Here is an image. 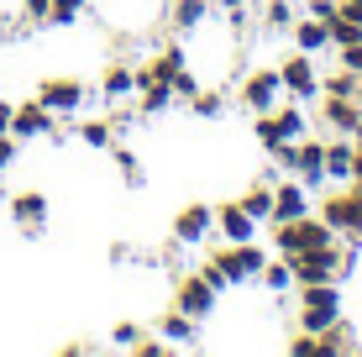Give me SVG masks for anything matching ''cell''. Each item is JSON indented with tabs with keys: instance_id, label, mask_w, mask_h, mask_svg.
I'll list each match as a JSON object with an SVG mask.
<instances>
[{
	"instance_id": "8",
	"label": "cell",
	"mask_w": 362,
	"mask_h": 357,
	"mask_svg": "<svg viewBox=\"0 0 362 357\" xmlns=\"http://www.w3.org/2000/svg\"><path fill=\"white\" fill-rule=\"evenodd\" d=\"M37 100H42L58 121H64V116H74V110L90 100V90H84L79 79H64V74H53V79H42V84H37Z\"/></svg>"
},
{
	"instance_id": "39",
	"label": "cell",
	"mask_w": 362,
	"mask_h": 357,
	"mask_svg": "<svg viewBox=\"0 0 362 357\" xmlns=\"http://www.w3.org/2000/svg\"><path fill=\"white\" fill-rule=\"evenodd\" d=\"M11 131V100H0V137Z\"/></svg>"
},
{
	"instance_id": "28",
	"label": "cell",
	"mask_w": 362,
	"mask_h": 357,
	"mask_svg": "<svg viewBox=\"0 0 362 357\" xmlns=\"http://www.w3.org/2000/svg\"><path fill=\"white\" fill-rule=\"evenodd\" d=\"M346 42H362V21L336 16V21H331V47H346Z\"/></svg>"
},
{
	"instance_id": "40",
	"label": "cell",
	"mask_w": 362,
	"mask_h": 357,
	"mask_svg": "<svg viewBox=\"0 0 362 357\" xmlns=\"http://www.w3.org/2000/svg\"><path fill=\"white\" fill-rule=\"evenodd\" d=\"M352 184H362V142H357V158H352Z\"/></svg>"
},
{
	"instance_id": "35",
	"label": "cell",
	"mask_w": 362,
	"mask_h": 357,
	"mask_svg": "<svg viewBox=\"0 0 362 357\" xmlns=\"http://www.w3.org/2000/svg\"><path fill=\"white\" fill-rule=\"evenodd\" d=\"M16 147H21V142L11 137V131H6V137H0V174H6V168L16 163Z\"/></svg>"
},
{
	"instance_id": "16",
	"label": "cell",
	"mask_w": 362,
	"mask_h": 357,
	"mask_svg": "<svg viewBox=\"0 0 362 357\" xmlns=\"http://www.w3.org/2000/svg\"><path fill=\"white\" fill-rule=\"evenodd\" d=\"M100 95H105L110 105L132 100V95H136V69L132 64H110L105 74H100Z\"/></svg>"
},
{
	"instance_id": "31",
	"label": "cell",
	"mask_w": 362,
	"mask_h": 357,
	"mask_svg": "<svg viewBox=\"0 0 362 357\" xmlns=\"http://www.w3.org/2000/svg\"><path fill=\"white\" fill-rule=\"evenodd\" d=\"M168 84H173V95H179V100H189V95L199 90V79H194V69H179V74H173V79H168Z\"/></svg>"
},
{
	"instance_id": "32",
	"label": "cell",
	"mask_w": 362,
	"mask_h": 357,
	"mask_svg": "<svg viewBox=\"0 0 362 357\" xmlns=\"http://www.w3.org/2000/svg\"><path fill=\"white\" fill-rule=\"evenodd\" d=\"M305 11H310V16H315V21H326V27H331L336 16H341V6H336V0H310Z\"/></svg>"
},
{
	"instance_id": "33",
	"label": "cell",
	"mask_w": 362,
	"mask_h": 357,
	"mask_svg": "<svg viewBox=\"0 0 362 357\" xmlns=\"http://www.w3.org/2000/svg\"><path fill=\"white\" fill-rule=\"evenodd\" d=\"M132 352H136V357H163V352H168V341H163V336H142Z\"/></svg>"
},
{
	"instance_id": "13",
	"label": "cell",
	"mask_w": 362,
	"mask_h": 357,
	"mask_svg": "<svg viewBox=\"0 0 362 357\" xmlns=\"http://www.w3.org/2000/svg\"><path fill=\"white\" fill-rule=\"evenodd\" d=\"M310 189L299 179H279L273 184V221H294V216H310Z\"/></svg>"
},
{
	"instance_id": "38",
	"label": "cell",
	"mask_w": 362,
	"mask_h": 357,
	"mask_svg": "<svg viewBox=\"0 0 362 357\" xmlns=\"http://www.w3.org/2000/svg\"><path fill=\"white\" fill-rule=\"evenodd\" d=\"M341 6V16H352V21H362V0H336Z\"/></svg>"
},
{
	"instance_id": "41",
	"label": "cell",
	"mask_w": 362,
	"mask_h": 357,
	"mask_svg": "<svg viewBox=\"0 0 362 357\" xmlns=\"http://www.w3.org/2000/svg\"><path fill=\"white\" fill-rule=\"evenodd\" d=\"M352 200H357V231H362V184H352Z\"/></svg>"
},
{
	"instance_id": "6",
	"label": "cell",
	"mask_w": 362,
	"mask_h": 357,
	"mask_svg": "<svg viewBox=\"0 0 362 357\" xmlns=\"http://www.w3.org/2000/svg\"><path fill=\"white\" fill-rule=\"evenodd\" d=\"M236 100H242V110H252V116H263V110H273L284 100V79L279 69H252L242 79V90H236Z\"/></svg>"
},
{
	"instance_id": "24",
	"label": "cell",
	"mask_w": 362,
	"mask_h": 357,
	"mask_svg": "<svg viewBox=\"0 0 362 357\" xmlns=\"http://www.w3.org/2000/svg\"><path fill=\"white\" fill-rule=\"evenodd\" d=\"M284 352H289V357H326V352H331V341H326V336H315V331H299V336L284 341Z\"/></svg>"
},
{
	"instance_id": "36",
	"label": "cell",
	"mask_w": 362,
	"mask_h": 357,
	"mask_svg": "<svg viewBox=\"0 0 362 357\" xmlns=\"http://www.w3.org/2000/svg\"><path fill=\"white\" fill-rule=\"evenodd\" d=\"M21 11H27V21H47V11H53V0H21Z\"/></svg>"
},
{
	"instance_id": "19",
	"label": "cell",
	"mask_w": 362,
	"mask_h": 357,
	"mask_svg": "<svg viewBox=\"0 0 362 357\" xmlns=\"http://www.w3.org/2000/svg\"><path fill=\"white\" fill-rule=\"evenodd\" d=\"M210 0H168V27L173 32H194L199 21H205Z\"/></svg>"
},
{
	"instance_id": "12",
	"label": "cell",
	"mask_w": 362,
	"mask_h": 357,
	"mask_svg": "<svg viewBox=\"0 0 362 357\" xmlns=\"http://www.w3.org/2000/svg\"><path fill=\"white\" fill-rule=\"evenodd\" d=\"M216 237H221V242H252V237H257V221L242 211V200L216 205Z\"/></svg>"
},
{
	"instance_id": "27",
	"label": "cell",
	"mask_w": 362,
	"mask_h": 357,
	"mask_svg": "<svg viewBox=\"0 0 362 357\" xmlns=\"http://www.w3.org/2000/svg\"><path fill=\"white\" fill-rule=\"evenodd\" d=\"M194 274H199V279H205V284H210V289H216V294H226V289H236V284H231V279H226V268H221V263H216V257H210V252H205V257H199V268H194Z\"/></svg>"
},
{
	"instance_id": "25",
	"label": "cell",
	"mask_w": 362,
	"mask_h": 357,
	"mask_svg": "<svg viewBox=\"0 0 362 357\" xmlns=\"http://www.w3.org/2000/svg\"><path fill=\"white\" fill-rule=\"evenodd\" d=\"M84 11H90V0H53V11H47V27H74Z\"/></svg>"
},
{
	"instance_id": "29",
	"label": "cell",
	"mask_w": 362,
	"mask_h": 357,
	"mask_svg": "<svg viewBox=\"0 0 362 357\" xmlns=\"http://www.w3.org/2000/svg\"><path fill=\"white\" fill-rule=\"evenodd\" d=\"M268 27L273 32H289L294 27V6H289V0H268Z\"/></svg>"
},
{
	"instance_id": "4",
	"label": "cell",
	"mask_w": 362,
	"mask_h": 357,
	"mask_svg": "<svg viewBox=\"0 0 362 357\" xmlns=\"http://www.w3.org/2000/svg\"><path fill=\"white\" fill-rule=\"evenodd\" d=\"M279 79H284V95L289 100H320V69H315V53H284L279 64Z\"/></svg>"
},
{
	"instance_id": "3",
	"label": "cell",
	"mask_w": 362,
	"mask_h": 357,
	"mask_svg": "<svg viewBox=\"0 0 362 357\" xmlns=\"http://www.w3.org/2000/svg\"><path fill=\"white\" fill-rule=\"evenodd\" d=\"M341 321V289L336 284H299V331H331Z\"/></svg>"
},
{
	"instance_id": "20",
	"label": "cell",
	"mask_w": 362,
	"mask_h": 357,
	"mask_svg": "<svg viewBox=\"0 0 362 357\" xmlns=\"http://www.w3.org/2000/svg\"><path fill=\"white\" fill-rule=\"evenodd\" d=\"M79 142L95 147V153H105V147H116V116H100V121H79Z\"/></svg>"
},
{
	"instance_id": "34",
	"label": "cell",
	"mask_w": 362,
	"mask_h": 357,
	"mask_svg": "<svg viewBox=\"0 0 362 357\" xmlns=\"http://www.w3.org/2000/svg\"><path fill=\"white\" fill-rule=\"evenodd\" d=\"M336 53H341V69L362 74V42H346V47H336Z\"/></svg>"
},
{
	"instance_id": "30",
	"label": "cell",
	"mask_w": 362,
	"mask_h": 357,
	"mask_svg": "<svg viewBox=\"0 0 362 357\" xmlns=\"http://www.w3.org/2000/svg\"><path fill=\"white\" fill-rule=\"evenodd\" d=\"M136 341H142V326L136 321H116L110 326V347H136Z\"/></svg>"
},
{
	"instance_id": "9",
	"label": "cell",
	"mask_w": 362,
	"mask_h": 357,
	"mask_svg": "<svg viewBox=\"0 0 362 357\" xmlns=\"http://www.w3.org/2000/svg\"><path fill=\"white\" fill-rule=\"evenodd\" d=\"M216 300H221V294L210 289L199 274H184V279H179V289H173V310L194 315V321H210V315H216Z\"/></svg>"
},
{
	"instance_id": "10",
	"label": "cell",
	"mask_w": 362,
	"mask_h": 357,
	"mask_svg": "<svg viewBox=\"0 0 362 357\" xmlns=\"http://www.w3.org/2000/svg\"><path fill=\"white\" fill-rule=\"evenodd\" d=\"M11 221L21 226V237H42V231H47V194L42 189L11 194Z\"/></svg>"
},
{
	"instance_id": "23",
	"label": "cell",
	"mask_w": 362,
	"mask_h": 357,
	"mask_svg": "<svg viewBox=\"0 0 362 357\" xmlns=\"http://www.w3.org/2000/svg\"><path fill=\"white\" fill-rule=\"evenodd\" d=\"M257 284L273 289V294H284V289H294V274H289V263H284V257H268L263 274H257Z\"/></svg>"
},
{
	"instance_id": "2",
	"label": "cell",
	"mask_w": 362,
	"mask_h": 357,
	"mask_svg": "<svg viewBox=\"0 0 362 357\" xmlns=\"http://www.w3.org/2000/svg\"><path fill=\"white\" fill-rule=\"evenodd\" d=\"M326 242H341V237H336V231H331L315 211H310V216H294V221H273V247H279V257L326 247Z\"/></svg>"
},
{
	"instance_id": "18",
	"label": "cell",
	"mask_w": 362,
	"mask_h": 357,
	"mask_svg": "<svg viewBox=\"0 0 362 357\" xmlns=\"http://www.w3.org/2000/svg\"><path fill=\"white\" fill-rule=\"evenodd\" d=\"M242 211L263 226V221H273V179H257V184H247L242 189Z\"/></svg>"
},
{
	"instance_id": "14",
	"label": "cell",
	"mask_w": 362,
	"mask_h": 357,
	"mask_svg": "<svg viewBox=\"0 0 362 357\" xmlns=\"http://www.w3.org/2000/svg\"><path fill=\"white\" fill-rule=\"evenodd\" d=\"M352 158H357V142H352V137H341V131H331V137H326V158H320L326 179L352 184Z\"/></svg>"
},
{
	"instance_id": "17",
	"label": "cell",
	"mask_w": 362,
	"mask_h": 357,
	"mask_svg": "<svg viewBox=\"0 0 362 357\" xmlns=\"http://www.w3.org/2000/svg\"><path fill=\"white\" fill-rule=\"evenodd\" d=\"M289 37H294V47H299V53H326V47H331V27H326V21H315V16L294 21Z\"/></svg>"
},
{
	"instance_id": "7",
	"label": "cell",
	"mask_w": 362,
	"mask_h": 357,
	"mask_svg": "<svg viewBox=\"0 0 362 357\" xmlns=\"http://www.w3.org/2000/svg\"><path fill=\"white\" fill-rule=\"evenodd\" d=\"M216 237V205H184L173 216V247H205Z\"/></svg>"
},
{
	"instance_id": "5",
	"label": "cell",
	"mask_w": 362,
	"mask_h": 357,
	"mask_svg": "<svg viewBox=\"0 0 362 357\" xmlns=\"http://www.w3.org/2000/svg\"><path fill=\"white\" fill-rule=\"evenodd\" d=\"M11 137L16 142H32V137H64V127H58V116L47 110L42 100H21V105H11Z\"/></svg>"
},
{
	"instance_id": "21",
	"label": "cell",
	"mask_w": 362,
	"mask_h": 357,
	"mask_svg": "<svg viewBox=\"0 0 362 357\" xmlns=\"http://www.w3.org/2000/svg\"><path fill=\"white\" fill-rule=\"evenodd\" d=\"M136 95H142L136 121H153V116H163V110L173 105V84H153V90H136Z\"/></svg>"
},
{
	"instance_id": "1",
	"label": "cell",
	"mask_w": 362,
	"mask_h": 357,
	"mask_svg": "<svg viewBox=\"0 0 362 357\" xmlns=\"http://www.w3.org/2000/svg\"><path fill=\"white\" fill-rule=\"evenodd\" d=\"M294 274V284H341L346 274H352L357 263V247H346V242H326V247H310V252H294L284 257Z\"/></svg>"
},
{
	"instance_id": "22",
	"label": "cell",
	"mask_w": 362,
	"mask_h": 357,
	"mask_svg": "<svg viewBox=\"0 0 362 357\" xmlns=\"http://www.w3.org/2000/svg\"><path fill=\"white\" fill-rule=\"evenodd\" d=\"M189 110H194V121H221L226 95H221V90H194V95H189Z\"/></svg>"
},
{
	"instance_id": "11",
	"label": "cell",
	"mask_w": 362,
	"mask_h": 357,
	"mask_svg": "<svg viewBox=\"0 0 362 357\" xmlns=\"http://www.w3.org/2000/svg\"><path fill=\"white\" fill-rule=\"evenodd\" d=\"M315 216L326 221V226L336 231V237L357 231V200H352V189H336V194H326V200L315 205Z\"/></svg>"
},
{
	"instance_id": "37",
	"label": "cell",
	"mask_w": 362,
	"mask_h": 357,
	"mask_svg": "<svg viewBox=\"0 0 362 357\" xmlns=\"http://www.w3.org/2000/svg\"><path fill=\"white\" fill-rule=\"evenodd\" d=\"M210 6H221L226 16H242V11H247V0H210Z\"/></svg>"
},
{
	"instance_id": "26",
	"label": "cell",
	"mask_w": 362,
	"mask_h": 357,
	"mask_svg": "<svg viewBox=\"0 0 362 357\" xmlns=\"http://www.w3.org/2000/svg\"><path fill=\"white\" fill-rule=\"evenodd\" d=\"M116 168H121V179H127L132 189H142V184H147V174H142V158H136L132 147H121V142H116Z\"/></svg>"
},
{
	"instance_id": "15",
	"label": "cell",
	"mask_w": 362,
	"mask_h": 357,
	"mask_svg": "<svg viewBox=\"0 0 362 357\" xmlns=\"http://www.w3.org/2000/svg\"><path fill=\"white\" fill-rule=\"evenodd\" d=\"M158 336H163L168 347L194 352V347H199V321H194V315H184V310H168L163 321H158Z\"/></svg>"
}]
</instances>
